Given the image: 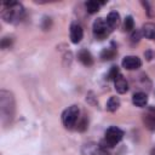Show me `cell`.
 I'll return each instance as SVG.
<instances>
[{"instance_id": "cell-1", "label": "cell", "mask_w": 155, "mask_h": 155, "mask_svg": "<svg viewBox=\"0 0 155 155\" xmlns=\"http://www.w3.org/2000/svg\"><path fill=\"white\" fill-rule=\"evenodd\" d=\"M16 113V101L12 92L7 90L0 91V117L2 126H8Z\"/></svg>"}, {"instance_id": "cell-2", "label": "cell", "mask_w": 155, "mask_h": 155, "mask_svg": "<svg viewBox=\"0 0 155 155\" xmlns=\"http://www.w3.org/2000/svg\"><path fill=\"white\" fill-rule=\"evenodd\" d=\"M1 17L6 23L17 24L24 17V7L18 1H5L2 2Z\"/></svg>"}, {"instance_id": "cell-3", "label": "cell", "mask_w": 155, "mask_h": 155, "mask_svg": "<svg viewBox=\"0 0 155 155\" xmlns=\"http://www.w3.org/2000/svg\"><path fill=\"white\" fill-rule=\"evenodd\" d=\"M80 119V109L78 105H70L62 113V124L65 128H74Z\"/></svg>"}, {"instance_id": "cell-4", "label": "cell", "mask_w": 155, "mask_h": 155, "mask_svg": "<svg viewBox=\"0 0 155 155\" xmlns=\"http://www.w3.org/2000/svg\"><path fill=\"white\" fill-rule=\"evenodd\" d=\"M124 138V131L121 130V128H119V127H116V126H111V127H109L107 131H105V133H104V142L102 143L103 145V148L105 149L107 147L108 148H113V147H115L121 139Z\"/></svg>"}, {"instance_id": "cell-5", "label": "cell", "mask_w": 155, "mask_h": 155, "mask_svg": "<svg viewBox=\"0 0 155 155\" xmlns=\"http://www.w3.org/2000/svg\"><path fill=\"white\" fill-rule=\"evenodd\" d=\"M92 31H93V35L96 39L98 40H103V39H107L108 35L110 34V28L108 27L105 19L103 18H97L94 22H93V25H92Z\"/></svg>"}, {"instance_id": "cell-6", "label": "cell", "mask_w": 155, "mask_h": 155, "mask_svg": "<svg viewBox=\"0 0 155 155\" xmlns=\"http://www.w3.org/2000/svg\"><path fill=\"white\" fill-rule=\"evenodd\" d=\"M82 155H109L107 149L96 143H86L81 149Z\"/></svg>"}, {"instance_id": "cell-7", "label": "cell", "mask_w": 155, "mask_h": 155, "mask_svg": "<svg viewBox=\"0 0 155 155\" xmlns=\"http://www.w3.org/2000/svg\"><path fill=\"white\" fill-rule=\"evenodd\" d=\"M142 119H143L144 126L148 130L155 131V107H148L143 113Z\"/></svg>"}, {"instance_id": "cell-8", "label": "cell", "mask_w": 155, "mask_h": 155, "mask_svg": "<svg viewBox=\"0 0 155 155\" xmlns=\"http://www.w3.org/2000/svg\"><path fill=\"white\" fill-rule=\"evenodd\" d=\"M84 38V29L80 23L73 22L70 24V40L73 44H79Z\"/></svg>"}, {"instance_id": "cell-9", "label": "cell", "mask_w": 155, "mask_h": 155, "mask_svg": "<svg viewBox=\"0 0 155 155\" xmlns=\"http://www.w3.org/2000/svg\"><path fill=\"white\" fill-rule=\"evenodd\" d=\"M122 67L127 70H137L138 68L142 67V61L139 57L137 56H126L122 62H121Z\"/></svg>"}, {"instance_id": "cell-10", "label": "cell", "mask_w": 155, "mask_h": 155, "mask_svg": "<svg viewBox=\"0 0 155 155\" xmlns=\"http://www.w3.org/2000/svg\"><path fill=\"white\" fill-rule=\"evenodd\" d=\"M132 103H133L136 107L144 108V107L148 104V96H147V93L143 92V91L136 92V93L132 96Z\"/></svg>"}, {"instance_id": "cell-11", "label": "cell", "mask_w": 155, "mask_h": 155, "mask_svg": "<svg viewBox=\"0 0 155 155\" xmlns=\"http://www.w3.org/2000/svg\"><path fill=\"white\" fill-rule=\"evenodd\" d=\"M114 86H115V90L117 93L122 94V93H126L128 91V82L127 80L120 74L115 80H114Z\"/></svg>"}, {"instance_id": "cell-12", "label": "cell", "mask_w": 155, "mask_h": 155, "mask_svg": "<svg viewBox=\"0 0 155 155\" xmlns=\"http://www.w3.org/2000/svg\"><path fill=\"white\" fill-rule=\"evenodd\" d=\"M108 27L110 28V30L113 31L114 29H116L119 25H120V15L116 12V11H111L109 12V15L107 16V19H105Z\"/></svg>"}, {"instance_id": "cell-13", "label": "cell", "mask_w": 155, "mask_h": 155, "mask_svg": "<svg viewBox=\"0 0 155 155\" xmlns=\"http://www.w3.org/2000/svg\"><path fill=\"white\" fill-rule=\"evenodd\" d=\"M78 59L81 62V64H84L85 67H91L93 64V57L90 53V51L82 48L78 52Z\"/></svg>"}, {"instance_id": "cell-14", "label": "cell", "mask_w": 155, "mask_h": 155, "mask_svg": "<svg viewBox=\"0 0 155 155\" xmlns=\"http://www.w3.org/2000/svg\"><path fill=\"white\" fill-rule=\"evenodd\" d=\"M142 34L147 39L155 41V23H145L142 27Z\"/></svg>"}, {"instance_id": "cell-15", "label": "cell", "mask_w": 155, "mask_h": 155, "mask_svg": "<svg viewBox=\"0 0 155 155\" xmlns=\"http://www.w3.org/2000/svg\"><path fill=\"white\" fill-rule=\"evenodd\" d=\"M103 4H104V2L90 0V1H86V2H85V7H86V11H87L88 13H96L97 11H99V8H101V6H102Z\"/></svg>"}, {"instance_id": "cell-16", "label": "cell", "mask_w": 155, "mask_h": 155, "mask_svg": "<svg viewBox=\"0 0 155 155\" xmlns=\"http://www.w3.org/2000/svg\"><path fill=\"white\" fill-rule=\"evenodd\" d=\"M120 104H121V102H120L119 97L113 96V97H110V98L108 99V102H107V110L114 113V111H116V110L120 108Z\"/></svg>"}, {"instance_id": "cell-17", "label": "cell", "mask_w": 155, "mask_h": 155, "mask_svg": "<svg viewBox=\"0 0 155 155\" xmlns=\"http://www.w3.org/2000/svg\"><path fill=\"white\" fill-rule=\"evenodd\" d=\"M115 56H116V50H115V48H111V47L104 48V50L101 52V58H102L103 61H110V59H113Z\"/></svg>"}, {"instance_id": "cell-18", "label": "cell", "mask_w": 155, "mask_h": 155, "mask_svg": "<svg viewBox=\"0 0 155 155\" xmlns=\"http://www.w3.org/2000/svg\"><path fill=\"white\" fill-rule=\"evenodd\" d=\"M134 28V21L132 16H126L124 19V30L125 31H132Z\"/></svg>"}, {"instance_id": "cell-19", "label": "cell", "mask_w": 155, "mask_h": 155, "mask_svg": "<svg viewBox=\"0 0 155 155\" xmlns=\"http://www.w3.org/2000/svg\"><path fill=\"white\" fill-rule=\"evenodd\" d=\"M142 30H139V29H136V30H133L132 33H131V36H130V40H131V44L132 45H134V44H138L139 42V40H140V38H142Z\"/></svg>"}, {"instance_id": "cell-20", "label": "cell", "mask_w": 155, "mask_h": 155, "mask_svg": "<svg viewBox=\"0 0 155 155\" xmlns=\"http://www.w3.org/2000/svg\"><path fill=\"white\" fill-rule=\"evenodd\" d=\"M12 44H13V39L10 38V36H5V38L1 39L0 46H1L2 50H5V48H10V47L12 46Z\"/></svg>"}, {"instance_id": "cell-21", "label": "cell", "mask_w": 155, "mask_h": 155, "mask_svg": "<svg viewBox=\"0 0 155 155\" xmlns=\"http://www.w3.org/2000/svg\"><path fill=\"white\" fill-rule=\"evenodd\" d=\"M120 75V70H119V68L116 67V65H113L111 68H110V70H109V74H108V79L109 80H115L117 76Z\"/></svg>"}, {"instance_id": "cell-22", "label": "cell", "mask_w": 155, "mask_h": 155, "mask_svg": "<svg viewBox=\"0 0 155 155\" xmlns=\"http://www.w3.org/2000/svg\"><path fill=\"white\" fill-rule=\"evenodd\" d=\"M79 131H85L86 128H87V120H86V117H84L80 122H78V127H76Z\"/></svg>"}, {"instance_id": "cell-23", "label": "cell", "mask_w": 155, "mask_h": 155, "mask_svg": "<svg viewBox=\"0 0 155 155\" xmlns=\"http://www.w3.org/2000/svg\"><path fill=\"white\" fill-rule=\"evenodd\" d=\"M144 56L147 57V59H148V61H150V59H153V58H154L155 53H154L153 51H150V50H149V51H147V52L144 53Z\"/></svg>"}, {"instance_id": "cell-24", "label": "cell", "mask_w": 155, "mask_h": 155, "mask_svg": "<svg viewBox=\"0 0 155 155\" xmlns=\"http://www.w3.org/2000/svg\"><path fill=\"white\" fill-rule=\"evenodd\" d=\"M150 155H155V148L151 150V153H150Z\"/></svg>"}]
</instances>
